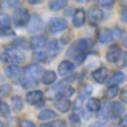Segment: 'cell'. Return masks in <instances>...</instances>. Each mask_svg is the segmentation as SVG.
Masks as SVG:
<instances>
[{
	"mask_svg": "<svg viewBox=\"0 0 127 127\" xmlns=\"http://www.w3.org/2000/svg\"><path fill=\"white\" fill-rule=\"evenodd\" d=\"M92 42L89 38H79L70 45L66 51V56L74 64L80 65L86 61L91 51Z\"/></svg>",
	"mask_w": 127,
	"mask_h": 127,
	"instance_id": "cell-1",
	"label": "cell"
},
{
	"mask_svg": "<svg viewBox=\"0 0 127 127\" xmlns=\"http://www.w3.org/2000/svg\"><path fill=\"white\" fill-rule=\"evenodd\" d=\"M43 67L38 63L29 64L24 71L22 72V75L19 78V83L24 89H32L38 86L39 81L43 77Z\"/></svg>",
	"mask_w": 127,
	"mask_h": 127,
	"instance_id": "cell-2",
	"label": "cell"
},
{
	"mask_svg": "<svg viewBox=\"0 0 127 127\" xmlns=\"http://www.w3.org/2000/svg\"><path fill=\"white\" fill-rule=\"evenodd\" d=\"M0 59L1 61L5 63H7L8 65H18L25 62L26 60V55L25 53L20 50H14V48H7L5 52H2L0 54Z\"/></svg>",
	"mask_w": 127,
	"mask_h": 127,
	"instance_id": "cell-3",
	"label": "cell"
},
{
	"mask_svg": "<svg viewBox=\"0 0 127 127\" xmlns=\"http://www.w3.org/2000/svg\"><path fill=\"white\" fill-rule=\"evenodd\" d=\"M31 15L26 8H16L12 14V23L17 27L27 26L31 20Z\"/></svg>",
	"mask_w": 127,
	"mask_h": 127,
	"instance_id": "cell-4",
	"label": "cell"
},
{
	"mask_svg": "<svg viewBox=\"0 0 127 127\" xmlns=\"http://www.w3.org/2000/svg\"><path fill=\"white\" fill-rule=\"evenodd\" d=\"M67 28V22L61 17H53L47 23V29L53 34L64 32Z\"/></svg>",
	"mask_w": 127,
	"mask_h": 127,
	"instance_id": "cell-5",
	"label": "cell"
},
{
	"mask_svg": "<svg viewBox=\"0 0 127 127\" xmlns=\"http://www.w3.org/2000/svg\"><path fill=\"white\" fill-rule=\"evenodd\" d=\"M103 19V11L98 6H91L88 10V20L92 26L99 25Z\"/></svg>",
	"mask_w": 127,
	"mask_h": 127,
	"instance_id": "cell-6",
	"label": "cell"
},
{
	"mask_svg": "<svg viewBox=\"0 0 127 127\" xmlns=\"http://www.w3.org/2000/svg\"><path fill=\"white\" fill-rule=\"evenodd\" d=\"M107 113L113 118H119L122 116H124L125 114V105L120 101H113L109 105H107Z\"/></svg>",
	"mask_w": 127,
	"mask_h": 127,
	"instance_id": "cell-7",
	"label": "cell"
},
{
	"mask_svg": "<svg viewBox=\"0 0 127 127\" xmlns=\"http://www.w3.org/2000/svg\"><path fill=\"white\" fill-rule=\"evenodd\" d=\"M44 100V92L42 90H31L26 94V101L31 106H37Z\"/></svg>",
	"mask_w": 127,
	"mask_h": 127,
	"instance_id": "cell-8",
	"label": "cell"
},
{
	"mask_svg": "<svg viewBox=\"0 0 127 127\" xmlns=\"http://www.w3.org/2000/svg\"><path fill=\"white\" fill-rule=\"evenodd\" d=\"M122 54V48L119 47L118 44H113L108 47L106 52V60L109 63H116Z\"/></svg>",
	"mask_w": 127,
	"mask_h": 127,
	"instance_id": "cell-9",
	"label": "cell"
},
{
	"mask_svg": "<svg viewBox=\"0 0 127 127\" xmlns=\"http://www.w3.org/2000/svg\"><path fill=\"white\" fill-rule=\"evenodd\" d=\"M75 64L73 62H71L70 60H64L59 64L58 66V73L63 78H66L67 75H70L72 72L74 71Z\"/></svg>",
	"mask_w": 127,
	"mask_h": 127,
	"instance_id": "cell-10",
	"label": "cell"
},
{
	"mask_svg": "<svg viewBox=\"0 0 127 127\" xmlns=\"http://www.w3.org/2000/svg\"><path fill=\"white\" fill-rule=\"evenodd\" d=\"M42 28H43V20H42L41 16L34 14L31 17V20L27 25V31L28 33H36V32H39Z\"/></svg>",
	"mask_w": 127,
	"mask_h": 127,
	"instance_id": "cell-11",
	"label": "cell"
},
{
	"mask_svg": "<svg viewBox=\"0 0 127 127\" xmlns=\"http://www.w3.org/2000/svg\"><path fill=\"white\" fill-rule=\"evenodd\" d=\"M91 77L97 83H105L108 80V70L105 66H99L98 69H96L95 71H92Z\"/></svg>",
	"mask_w": 127,
	"mask_h": 127,
	"instance_id": "cell-12",
	"label": "cell"
},
{
	"mask_svg": "<svg viewBox=\"0 0 127 127\" xmlns=\"http://www.w3.org/2000/svg\"><path fill=\"white\" fill-rule=\"evenodd\" d=\"M86 19H87V12L83 8H79L74 11L73 14V18H72V24L73 26L79 28V27H82L86 23Z\"/></svg>",
	"mask_w": 127,
	"mask_h": 127,
	"instance_id": "cell-13",
	"label": "cell"
},
{
	"mask_svg": "<svg viewBox=\"0 0 127 127\" xmlns=\"http://www.w3.org/2000/svg\"><path fill=\"white\" fill-rule=\"evenodd\" d=\"M60 45H59V41L58 39H52V41L47 42V44H46V51L45 52L47 53L48 58L51 59H55L56 56L60 54Z\"/></svg>",
	"mask_w": 127,
	"mask_h": 127,
	"instance_id": "cell-14",
	"label": "cell"
},
{
	"mask_svg": "<svg viewBox=\"0 0 127 127\" xmlns=\"http://www.w3.org/2000/svg\"><path fill=\"white\" fill-rule=\"evenodd\" d=\"M46 37L43 35H35L29 39V47L34 51H38V48L46 46Z\"/></svg>",
	"mask_w": 127,
	"mask_h": 127,
	"instance_id": "cell-15",
	"label": "cell"
},
{
	"mask_svg": "<svg viewBox=\"0 0 127 127\" xmlns=\"http://www.w3.org/2000/svg\"><path fill=\"white\" fill-rule=\"evenodd\" d=\"M125 80V73L123 71H115L110 77L107 80V86L108 87H118V84H120L122 82H124Z\"/></svg>",
	"mask_w": 127,
	"mask_h": 127,
	"instance_id": "cell-16",
	"label": "cell"
},
{
	"mask_svg": "<svg viewBox=\"0 0 127 127\" xmlns=\"http://www.w3.org/2000/svg\"><path fill=\"white\" fill-rule=\"evenodd\" d=\"M92 92V87L90 84H82L80 87V90H79V96H78L77 100L74 101L75 102V107L81 105V101H83L86 98H88Z\"/></svg>",
	"mask_w": 127,
	"mask_h": 127,
	"instance_id": "cell-17",
	"label": "cell"
},
{
	"mask_svg": "<svg viewBox=\"0 0 127 127\" xmlns=\"http://www.w3.org/2000/svg\"><path fill=\"white\" fill-rule=\"evenodd\" d=\"M5 75L9 79L12 80H18L19 81V78L22 75V70L18 65H7L5 67Z\"/></svg>",
	"mask_w": 127,
	"mask_h": 127,
	"instance_id": "cell-18",
	"label": "cell"
},
{
	"mask_svg": "<svg viewBox=\"0 0 127 127\" xmlns=\"http://www.w3.org/2000/svg\"><path fill=\"white\" fill-rule=\"evenodd\" d=\"M54 105V108H55L56 110H59L60 113H67V111L71 109V106H72V102L70 99H60V100H55L53 102Z\"/></svg>",
	"mask_w": 127,
	"mask_h": 127,
	"instance_id": "cell-19",
	"label": "cell"
},
{
	"mask_svg": "<svg viewBox=\"0 0 127 127\" xmlns=\"http://www.w3.org/2000/svg\"><path fill=\"white\" fill-rule=\"evenodd\" d=\"M114 39V34H113V29L109 28H102L98 34V41L102 44L109 43Z\"/></svg>",
	"mask_w": 127,
	"mask_h": 127,
	"instance_id": "cell-20",
	"label": "cell"
},
{
	"mask_svg": "<svg viewBox=\"0 0 127 127\" xmlns=\"http://www.w3.org/2000/svg\"><path fill=\"white\" fill-rule=\"evenodd\" d=\"M56 80H58V74L52 70H47V71H45L43 73L41 82L43 84H45V86H51L54 82H56Z\"/></svg>",
	"mask_w": 127,
	"mask_h": 127,
	"instance_id": "cell-21",
	"label": "cell"
},
{
	"mask_svg": "<svg viewBox=\"0 0 127 127\" xmlns=\"http://www.w3.org/2000/svg\"><path fill=\"white\" fill-rule=\"evenodd\" d=\"M86 107L89 113H98L101 109V101L98 98H89Z\"/></svg>",
	"mask_w": 127,
	"mask_h": 127,
	"instance_id": "cell-22",
	"label": "cell"
},
{
	"mask_svg": "<svg viewBox=\"0 0 127 127\" xmlns=\"http://www.w3.org/2000/svg\"><path fill=\"white\" fill-rule=\"evenodd\" d=\"M58 117V114L55 113L54 110H52V109H50V108H44V109H42L41 111H39L38 116H37V118H38V120H51V119H54V118Z\"/></svg>",
	"mask_w": 127,
	"mask_h": 127,
	"instance_id": "cell-23",
	"label": "cell"
},
{
	"mask_svg": "<svg viewBox=\"0 0 127 127\" xmlns=\"http://www.w3.org/2000/svg\"><path fill=\"white\" fill-rule=\"evenodd\" d=\"M10 102H11V108L14 111L19 113V111L23 110V108H24V100H23V98L20 96H18V95L12 96L11 99H10Z\"/></svg>",
	"mask_w": 127,
	"mask_h": 127,
	"instance_id": "cell-24",
	"label": "cell"
},
{
	"mask_svg": "<svg viewBox=\"0 0 127 127\" xmlns=\"http://www.w3.org/2000/svg\"><path fill=\"white\" fill-rule=\"evenodd\" d=\"M10 26H11V19L7 14L2 12L0 14V29H1V33L3 32H8L10 31ZM1 35V34H0Z\"/></svg>",
	"mask_w": 127,
	"mask_h": 127,
	"instance_id": "cell-25",
	"label": "cell"
},
{
	"mask_svg": "<svg viewBox=\"0 0 127 127\" xmlns=\"http://www.w3.org/2000/svg\"><path fill=\"white\" fill-rule=\"evenodd\" d=\"M27 46H29V42L27 43V41L24 37H17L16 39L10 43V47L9 48H14V50H26Z\"/></svg>",
	"mask_w": 127,
	"mask_h": 127,
	"instance_id": "cell-26",
	"label": "cell"
},
{
	"mask_svg": "<svg viewBox=\"0 0 127 127\" xmlns=\"http://www.w3.org/2000/svg\"><path fill=\"white\" fill-rule=\"evenodd\" d=\"M33 59H34V61H36V62H38V63H45L50 60L47 53L45 51H34Z\"/></svg>",
	"mask_w": 127,
	"mask_h": 127,
	"instance_id": "cell-27",
	"label": "cell"
},
{
	"mask_svg": "<svg viewBox=\"0 0 127 127\" xmlns=\"http://www.w3.org/2000/svg\"><path fill=\"white\" fill-rule=\"evenodd\" d=\"M67 1L66 0H52L48 2V7L53 11H59V10L63 9L66 6Z\"/></svg>",
	"mask_w": 127,
	"mask_h": 127,
	"instance_id": "cell-28",
	"label": "cell"
},
{
	"mask_svg": "<svg viewBox=\"0 0 127 127\" xmlns=\"http://www.w3.org/2000/svg\"><path fill=\"white\" fill-rule=\"evenodd\" d=\"M39 127H66V123H65V120L56 119V120H52V122H48V123H44Z\"/></svg>",
	"mask_w": 127,
	"mask_h": 127,
	"instance_id": "cell-29",
	"label": "cell"
},
{
	"mask_svg": "<svg viewBox=\"0 0 127 127\" xmlns=\"http://www.w3.org/2000/svg\"><path fill=\"white\" fill-rule=\"evenodd\" d=\"M118 92H119L118 87H108L105 90V97L107 99H113L115 97H117Z\"/></svg>",
	"mask_w": 127,
	"mask_h": 127,
	"instance_id": "cell-30",
	"label": "cell"
},
{
	"mask_svg": "<svg viewBox=\"0 0 127 127\" xmlns=\"http://www.w3.org/2000/svg\"><path fill=\"white\" fill-rule=\"evenodd\" d=\"M69 120H70V124H71L72 127H79L80 125H81V118H80V116L78 115L77 113L70 114Z\"/></svg>",
	"mask_w": 127,
	"mask_h": 127,
	"instance_id": "cell-31",
	"label": "cell"
},
{
	"mask_svg": "<svg viewBox=\"0 0 127 127\" xmlns=\"http://www.w3.org/2000/svg\"><path fill=\"white\" fill-rule=\"evenodd\" d=\"M116 64H117V66H119V67L127 66V52H122L118 61L116 62Z\"/></svg>",
	"mask_w": 127,
	"mask_h": 127,
	"instance_id": "cell-32",
	"label": "cell"
},
{
	"mask_svg": "<svg viewBox=\"0 0 127 127\" xmlns=\"http://www.w3.org/2000/svg\"><path fill=\"white\" fill-rule=\"evenodd\" d=\"M10 92H11V87L9 84L0 86V97H7Z\"/></svg>",
	"mask_w": 127,
	"mask_h": 127,
	"instance_id": "cell-33",
	"label": "cell"
},
{
	"mask_svg": "<svg viewBox=\"0 0 127 127\" xmlns=\"http://www.w3.org/2000/svg\"><path fill=\"white\" fill-rule=\"evenodd\" d=\"M97 6L98 7H106V8H110L114 6V3H115V1H111V0H109V1H107V0H99V1H97Z\"/></svg>",
	"mask_w": 127,
	"mask_h": 127,
	"instance_id": "cell-34",
	"label": "cell"
},
{
	"mask_svg": "<svg viewBox=\"0 0 127 127\" xmlns=\"http://www.w3.org/2000/svg\"><path fill=\"white\" fill-rule=\"evenodd\" d=\"M0 114L2 116H5V117H8L10 115V108L6 102H2V105L0 107Z\"/></svg>",
	"mask_w": 127,
	"mask_h": 127,
	"instance_id": "cell-35",
	"label": "cell"
},
{
	"mask_svg": "<svg viewBox=\"0 0 127 127\" xmlns=\"http://www.w3.org/2000/svg\"><path fill=\"white\" fill-rule=\"evenodd\" d=\"M18 126L19 127H36V125L29 119H22L19 122V124H18Z\"/></svg>",
	"mask_w": 127,
	"mask_h": 127,
	"instance_id": "cell-36",
	"label": "cell"
},
{
	"mask_svg": "<svg viewBox=\"0 0 127 127\" xmlns=\"http://www.w3.org/2000/svg\"><path fill=\"white\" fill-rule=\"evenodd\" d=\"M119 97H120V100L123 102L127 103V86L124 87V88L120 90V94H119Z\"/></svg>",
	"mask_w": 127,
	"mask_h": 127,
	"instance_id": "cell-37",
	"label": "cell"
},
{
	"mask_svg": "<svg viewBox=\"0 0 127 127\" xmlns=\"http://www.w3.org/2000/svg\"><path fill=\"white\" fill-rule=\"evenodd\" d=\"M120 20L123 23H126L127 24V5L124 6L122 11H120Z\"/></svg>",
	"mask_w": 127,
	"mask_h": 127,
	"instance_id": "cell-38",
	"label": "cell"
},
{
	"mask_svg": "<svg viewBox=\"0 0 127 127\" xmlns=\"http://www.w3.org/2000/svg\"><path fill=\"white\" fill-rule=\"evenodd\" d=\"M113 34H114V38H119V37H122L123 31L118 26H116L115 28H114V31H113Z\"/></svg>",
	"mask_w": 127,
	"mask_h": 127,
	"instance_id": "cell-39",
	"label": "cell"
},
{
	"mask_svg": "<svg viewBox=\"0 0 127 127\" xmlns=\"http://www.w3.org/2000/svg\"><path fill=\"white\" fill-rule=\"evenodd\" d=\"M71 37H72V35H71V33L69 34V35H66V36H63L62 37V44L63 45H65V44H67L70 42V39H71Z\"/></svg>",
	"mask_w": 127,
	"mask_h": 127,
	"instance_id": "cell-40",
	"label": "cell"
},
{
	"mask_svg": "<svg viewBox=\"0 0 127 127\" xmlns=\"http://www.w3.org/2000/svg\"><path fill=\"white\" fill-rule=\"evenodd\" d=\"M8 6H10V7H18V5H19V1H7Z\"/></svg>",
	"mask_w": 127,
	"mask_h": 127,
	"instance_id": "cell-41",
	"label": "cell"
},
{
	"mask_svg": "<svg viewBox=\"0 0 127 127\" xmlns=\"http://www.w3.org/2000/svg\"><path fill=\"white\" fill-rule=\"evenodd\" d=\"M122 126H127V113L122 118Z\"/></svg>",
	"mask_w": 127,
	"mask_h": 127,
	"instance_id": "cell-42",
	"label": "cell"
},
{
	"mask_svg": "<svg viewBox=\"0 0 127 127\" xmlns=\"http://www.w3.org/2000/svg\"><path fill=\"white\" fill-rule=\"evenodd\" d=\"M28 3H31V5H39V3H42V1L41 0H29L28 1Z\"/></svg>",
	"mask_w": 127,
	"mask_h": 127,
	"instance_id": "cell-43",
	"label": "cell"
},
{
	"mask_svg": "<svg viewBox=\"0 0 127 127\" xmlns=\"http://www.w3.org/2000/svg\"><path fill=\"white\" fill-rule=\"evenodd\" d=\"M123 45H124V46H125V47H126V48H127V35H126V36H125L124 38H123Z\"/></svg>",
	"mask_w": 127,
	"mask_h": 127,
	"instance_id": "cell-44",
	"label": "cell"
},
{
	"mask_svg": "<svg viewBox=\"0 0 127 127\" xmlns=\"http://www.w3.org/2000/svg\"><path fill=\"white\" fill-rule=\"evenodd\" d=\"M0 127H3V122L0 119Z\"/></svg>",
	"mask_w": 127,
	"mask_h": 127,
	"instance_id": "cell-45",
	"label": "cell"
},
{
	"mask_svg": "<svg viewBox=\"0 0 127 127\" xmlns=\"http://www.w3.org/2000/svg\"><path fill=\"white\" fill-rule=\"evenodd\" d=\"M1 7H2V2L0 1V9H1Z\"/></svg>",
	"mask_w": 127,
	"mask_h": 127,
	"instance_id": "cell-46",
	"label": "cell"
},
{
	"mask_svg": "<svg viewBox=\"0 0 127 127\" xmlns=\"http://www.w3.org/2000/svg\"><path fill=\"white\" fill-rule=\"evenodd\" d=\"M1 105H2V101H1V99H0V107H1Z\"/></svg>",
	"mask_w": 127,
	"mask_h": 127,
	"instance_id": "cell-47",
	"label": "cell"
},
{
	"mask_svg": "<svg viewBox=\"0 0 127 127\" xmlns=\"http://www.w3.org/2000/svg\"><path fill=\"white\" fill-rule=\"evenodd\" d=\"M120 127H127V126H120Z\"/></svg>",
	"mask_w": 127,
	"mask_h": 127,
	"instance_id": "cell-48",
	"label": "cell"
},
{
	"mask_svg": "<svg viewBox=\"0 0 127 127\" xmlns=\"http://www.w3.org/2000/svg\"><path fill=\"white\" fill-rule=\"evenodd\" d=\"M0 34H1V29H0Z\"/></svg>",
	"mask_w": 127,
	"mask_h": 127,
	"instance_id": "cell-49",
	"label": "cell"
}]
</instances>
